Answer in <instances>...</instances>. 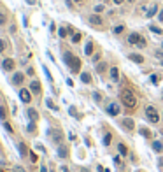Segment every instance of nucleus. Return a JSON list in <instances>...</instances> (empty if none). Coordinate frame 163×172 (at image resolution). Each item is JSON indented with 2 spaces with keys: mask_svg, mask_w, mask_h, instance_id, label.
<instances>
[{
  "mask_svg": "<svg viewBox=\"0 0 163 172\" xmlns=\"http://www.w3.org/2000/svg\"><path fill=\"white\" fill-rule=\"evenodd\" d=\"M63 62L69 65L72 74H79L81 72V60L75 56V55H72L70 51H65V53H63Z\"/></svg>",
  "mask_w": 163,
  "mask_h": 172,
  "instance_id": "obj_1",
  "label": "nucleus"
},
{
  "mask_svg": "<svg viewBox=\"0 0 163 172\" xmlns=\"http://www.w3.org/2000/svg\"><path fill=\"white\" fill-rule=\"evenodd\" d=\"M121 102H123L126 107H130V109H133V107L137 106V98L130 90H123V91H121Z\"/></svg>",
  "mask_w": 163,
  "mask_h": 172,
  "instance_id": "obj_2",
  "label": "nucleus"
},
{
  "mask_svg": "<svg viewBox=\"0 0 163 172\" xmlns=\"http://www.w3.org/2000/svg\"><path fill=\"white\" fill-rule=\"evenodd\" d=\"M145 118H147V121H149V123H158V121H160L158 111L154 109L153 106H147V107H145Z\"/></svg>",
  "mask_w": 163,
  "mask_h": 172,
  "instance_id": "obj_3",
  "label": "nucleus"
},
{
  "mask_svg": "<svg viewBox=\"0 0 163 172\" xmlns=\"http://www.w3.org/2000/svg\"><path fill=\"white\" fill-rule=\"evenodd\" d=\"M48 135L51 137V141L54 142V144H62V139H63V135H62V130H58V128H49L48 130Z\"/></svg>",
  "mask_w": 163,
  "mask_h": 172,
  "instance_id": "obj_4",
  "label": "nucleus"
},
{
  "mask_svg": "<svg viewBox=\"0 0 163 172\" xmlns=\"http://www.w3.org/2000/svg\"><path fill=\"white\" fill-rule=\"evenodd\" d=\"M88 23L91 25V27H95V28H100L102 25H104V19H102V16L100 14H89V18H88Z\"/></svg>",
  "mask_w": 163,
  "mask_h": 172,
  "instance_id": "obj_5",
  "label": "nucleus"
},
{
  "mask_svg": "<svg viewBox=\"0 0 163 172\" xmlns=\"http://www.w3.org/2000/svg\"><path fill=\"white\" fill-rule=\"evenodd\" d=\"M121 112V106H119L118 102H110L109 106H107V114L110 116H118Z\"/></svg>",
  "mask_w": 163,
  "mask_h": 172,
  "instance_id": "obj_6",
  "label": "nucleus"
},
{
  "mask_svg": "<svg viewBox=\"0 0 163 172\" xmlns=\"http://www.w3.org/2000/svg\"><path fill=\"white\" fill-rule=\"evenodd\" d=\"M30 90L32 93H33V95H40V93H42V86H40V81L39 79H32L30 81Z\"/></svg>",
  "mask_w": 163,
  "mask_h": 172,
  "instance_id": "obj_7",
  "label": "nucleus"
},
{
  "mask_svg": "<svg viewBox=\"0 0 163 172\" xmlns=\"http://www.w3.org/2000/svg\"><path fill=\"white\" fill-rule=\"evenodd\" d=\"M14 67H16V62H14L13 58H5L4 62H2V70H4V72L14 70Z\"/></svg>",
  "mask_w": 163,
  "mask_h": 172,
  "instance_id": "obj_8",
  "label": "nucleus"
},
{
  "mask_svg": "<svg viewBox=\"0 0 163 172\" xmlns=\"http://www.w3.org/2000/svg\"><path fill=\"white\" fill-rule=\"evenodd\" d=\"M121 127H123L125 130H128V132H133V128H135V121H133L132 118H123V119H121Z\"/></svg>",
  "mask_w": 163,
  "mask_h": 172,
  "instance_id": "obj_9",
  "label": "nucleus"
},
{
  "mask_svg": "<svg viewBox=\"0 0 163 172\" xmlns=\"http://www.w3.org/2000/svg\"><path fill=\"white\" fill-rule=\"evenodd\" d=\"M19 98H21V102H25V104H30L32 100V91L27 88H21L19 90Z\"/></svg>",
  "mask_w": 163,
  "mask_h": 172,
  "instance_id": "obj_10",
  "label": "nucleus"
},
{
  "mask_svg": "<svg viewBox=\"0 0 163 172\" xmlns=\"http://www.w3.org/2000/svg\"><path fill=\"white\" fill-rule=\"evenodd\" d=\"M23 81H25V74H23V72H14V74H13V79H11V83H13L14 86H19V84H23Z\"/></svg>",
  "mask_w": 163,
  "mask_h": 172,
  "instance_id": "obj_11",
  "label": "nucleus"
},
{
  "mask_svg": "<svg viewBox=\"0 0 163 172\" xmlns=\"http://www.w3.org/2000/svg\"><path fill=\"white\" fill-rule=\"evenodd\" d=\"M142 39L140 34H137V32H132L130 35H128V44H132V46H137L139 44V40Z\"/></svg>",
  "mask_w": 163,
  "mask_h": 172,
  "instance_id": "obj_12",
  "label": "nucleus"
},
{
  "mask_svg": "<svg viewBox=\"0 0 163 172\" xmlns=\"http://www.w3.org/2000/svg\"><path fill=\"white\" fill-rule=\"evenodd\" d=\"M27 116H28L30 121H33V123L39 119V112H37V109H33V107H28L27 109Z\"/></svg>",
  "mask_w": 163,
  "mask_h": 172,
  "instance_id": "obj_13",
  "label": "nucleus"
},
{
  "mask_svg": "<svg viewBox=\"0 0 163 172\" xmlns=\"http://www.w3.org/2000/svg\"><path fill=\"white\" fill-rule=\"evenodd\" d=\"M109 76H110V81H112V83H118L119 81V69L118 67H110Z\"/></svg>",
  "mask_w": 163,
  "mask_h": 172,
  "instance_id": "obj_14",
  "label": "nucleus"
},
{
  "mask_svg": "<svg viewBox=\"0 0 163 172\" xmlns=\"http://www.w3.org/2000/svg\"><path fill=\"white\" fill-rule=\"evenodd\" d=\"M153 151L154 153H163V141H160V139H156V141H153Z\"/></svg>",
  "mask_w": 163,
  "mask_h": 172,
  "instance_id": "obj_15",
  "label": "nucleus"
},
{
  "mask_svg": "<svg viewBox=\"0 0 163 172\" xmlns=\"http://www.w3.org/2000/svg\"><path fill=\"white\" fill-rule=\"evenodd\" d=\"M128 58H130L132 62H135V63H144V56L139 55V53H130V55H128Z\"/></svg>",
  "mask_w": 163,
  "mask_h": 172,
  "instance_id": "obj_16",
  "label": "nucleus"
},
{
  "mask_svg": "<svg viewBox=\"0 0 163 172\" xmlns=\"http://www.w3.org/2000/svg\"><path fill=\"white\" fill-rule=\"evenodd\" d=\"M58 156H60V158H67V156H69V149H67V146H63V144L58 146Z\"/></svg>",
  "mask_w": 163,
  "mask_h": 172,
  "instance_id": "obj_17",
  "label": "nucleus"
},
{
  "mask_svg": "<svg viewBox=\"0 0 163 172\" xmlns=\"http://www.w3.org/2000/svg\"><path fill=\"white\" fill-rule=\"evenodd\" d=\"M93 48H95L93 42H91V40H88L86 46H84V55H86V56H93Z\"/></svg>",
  "mask_w": 163,
  "mask_h": 172,
  "instance_id": "obj_18",
  "label": "nucleus"
},
{
  "mask_svg": "<svg viewBox=\"0 0 163 172\" xmlns=\"http://www.w3.org/2000/svg\"><path fill=\"white\" fill-rule=\"evenodd\" d=\"M95 70H97L98 74H104V72L107 70V63H105V62H98L97 67H95Z\"/></svg>",
  "mask_w": 163,
  "mask_h": 172,
  "instance_id": "obj_19",
  "label": "nucleus"
},
{
  "mask_svg": "<svg viewBox=\"0 0 163 172\" xmlns=\"http://www.w3.org/2000/svg\"><path fill=\"white\" fill-rule=\"evenodd\" d=\"M81 81H83L84 84H89L91 83V74H89V72H81Z\"/></svg>",
  "mask_w": 163,
  "mask_h": 172,
  "instance_id": "obj_20",
  "label": "nucleus"
},
{
  "mask_svg": "<svg viewBox=\"0 0 163 172\" xmlns=\"http://www.w3.org/2000/svg\"><path fill=\"white\" fill-rule=\"evenodd\" d=\"M139 132H140V135H142V137H145V139H149V137H153V132H151L149 128H145V127L139 128Z\"/></svg>",
  "mask_w": 163,
  "mask_h": 172,
  "instance_id": "obj_21",
  "label": "nucleus"
},
{
  "mask_svg": "<svg viewBox=\"0 0 163 172\" xmlns=\"http://www.w3.org/2000/svg\"><path fill=\"white\" fill-rule=\"evenodd\" d=\"M81 37H83V34H81V32H72V42H74V44H77V42H81Z\"/></svg>",
  "mask_w": 163,
  "mask_h": 172,
  "instance_id": "obj_22",
  "label": "nucleus"
},
{
  "mask_svg": "<svg viewBox=\"0 0 163 172\" xmlns=\"http://www.w3.org/2000/svg\"><path fill=\"white\" fill-rule=\"evenodd\" d=\"M156 13H158V5L153 4V5H151V9L147 11V14H145V16H147V18H153V16H154Z\"/></svg>",
  "mask_w": 163,
  "mask_h": 172,
  "instance_id": "obj_23",
  "label": "nucleus"
},
{
  "mask_svg": "<svg viewBox=\"0 0 163 172\" xmlns=\"http://www.w3.org/2000/svg\"><path fill=\"white\" fill-rule=\"evenodd\" d=\"M18 151H19V154H21V156H27V146H25V142H19L18 144Z\"/></svg>",
  "mask_w": 163,
  "mask_h": 172,
  "instance_id": "obj_24",
  "label": "nucleus"
},
{
  "mask_svg": "<svg viewBox=\"0 0 163 172\" xmlns=\"http://www.w3.org/2000/svg\"><path fill=\"white\" fill-rule=\"evenodd\" d=\"M46 106H48V107H49V109H51V111H54V112H56V111H58V106H56V104H54L53 100H51V98H46Z\"/></svg>",
  "mask_w": 163,
  "mask_h": 172,
  "instance_id": "obj_25",
  "label": "nucleus"
},
{
  "mask_svg": "<svg viewBox=\"0 0 163 172\" xmlns=\"http://www.w3.org/2000/svg\"><path fill=\"white\" fill-rule=\"evenodd\" d=\"M160 81H161V76H160V74H153V76H151V83H153L154 86H158Z\"/></svg>",
  "mask_w": 163,
  "mask_h": 172,
  "instance_id": "obj_26",
  "label": "nucleus"
},
{
  "mask_svg": "<svg viewBox=\"0 0 163 172\" xmlns=\"http://www.w3.org/2000/svg\"><path fill=\"white\" fill-rule=\"evenodd\" d=\"M67 32H69V30H67L65 27H60V28H58V35H60V39H65V37L69 35Z\"/></svg>",
  "mask_w": 163,
  "mask_h": 172,
  "instance_id": "obj_27",
  "label": "nucleus"
},
{
  "mask_svg": "<svg viewBox=\"0 0 163 172\" xmlns=\"http://www.w3.org/2000/svg\"><path fill=\"white\" fill-rule=\"evenodd\" d=\"M5 23H7V14L4 11H0V27H4Z\"/></svg>",
  "mask_w": 163,
  "mask_h": 172,
  "instance_id": "obj_28",
  "label": "nucleus"
},
{
  "mask_svg": "<svg viewBox=\"0 0 163 172\" xmlns=\"http://www.w3.org/2000/svg\"><path fill=\"white\" fill-rule=\"evenodd\" d=\"M5 118H7V109H5L4 106H0V119L5 121Z\"/></svg>",
  "mask_w": 163,
  "mask_h": 172,
  "instance_id": "obj_29",
  "label": "nucleus"
},
{
  "mask_svg": "<svg viewBox=\"0 0 163 172\" xmlns=\"http://www.w3.org/2000/svg\"><path fill=\"white\" fill-rule=\"evenodd\" d=\"M123 30H125V25H116V27L112 28V32H114L116 35H119V34H121Z\"/></svg>",
  "mask_w": 163,
  "mask_h": 172,
  "instance_id": "obj_30",
  "label": "nucleus"
},
{
  "mask_svg": "<svg viewBox=\"0 0 163 172\" xmlns=\"http://www.w3.org/2000/svg\"><path fill=\"white\" fill-rule=\"evenodd\" d=\"M118 149H119V153L123 154V156H125V154H128V149H126V146H125L123 142H121V144H118Z\"/></svg>",
  "mask_w": 163,
  "mask_h": 172,
  "instance_id": "obj_31",
  "label": "nucleus"
},
{
  "mask_svg": "<svg viewBox=\"0 0 163 172\" xmlns=\"http://www.w3.org/2000/svg\"><path fill=\"white\" fill-rule=\"evenodd\" d=\"M110 139H112V135H110V133H105V135H104V139H102L104 146H109L110 144Z\"/></svg>",
  "mask_w": 163,
  "mask_h": 172,
  "instance_id": "obj_32",
  "label": "nucleus"
},
{
  "mask_svg": "<svg viewBox=\"0 0 163 172\" xmlns=\"http://www.w3.org/2000/svg\"><path fill=\"white\" fill-rule=\"evenodd\" d=\"M93 11H95L97 14H100L102 11H105V4H98V5H95V9H93Z\"/></svg>",
  "mask_w": 163,
  "mask_h": 172,
  "instance_id": "obj_33",
  "label": "nucleus"
},
{
  "mask_svg": "<svg viewBox=\"0 0 163 172\" xmlns=\"http://www.w3.org/2000/svg\"><path fill=\"white\" fill-rule=\"evenodd\" d=\"M149 30L153 32V34H158V35H161V34H163V30H161V28L154 27V25H151V27H149Z\"/></svg>",
  "mask_w": 163,
  "mask_h": 172,
  "instance_id": "obj_34",
  "label": "nucleus"
},
{
  "mask_svg": "<svg viewBox=\"0 0 163 172\" xmlns=\"http://www.w3.org/2000/svg\"><path fill=\"white\" fill-rule=\"evenodd\" d=\"M5 48H7V44H5V40L2 39V37H0V53H4Z\"/></svg>",
  "mask_w": 163,
  "mask_h": 172,
  "instance_id": "obj_35",
  "label": "nucleus"
},
{
  "mask_svg": "<svg viewBox=\"0 0 163 172\" xmlns=\"http://www.w3.org/2000/svg\"><path fill=\"white\" fill-rule=\"evenodd\" d=\"M145 46H147V42H145V39H144V37H142V39L139 40V44H137V48H140V49H144Z\"/></svg>",
  "mask_w": 163,
  "mask_h": 172,
  "instance_id": "obj_36",
  "label": "nucleus"
},
{
  "mask_svg": "<svg viewBox=\"0 0 163 172\" xmlns=\"http://www.w3.org/2000/svg\"><path fill=\"white\" fill-rule=\"evenodd\" d=\"M44 74L48 76V79H49V83H53V76H51V72H49V69H48V67H44Z\"/></svg>",
  "mask_w": 163,
  "mask_h": 172,
  "instance_id": "obj_37",
  "label": "nucleus"
},
{
  "mask_svg": "<svg viewBox=\"0 0 163 172\" xmlns=\"http://www.w3.org/2000/svg\"><path fill=\"white\" fill-rule=\"evenodd\" d=\"M28 132L35 133V123H33V121H30V125H28Z\"/></svg>",
  "mask_w": 163,
  "mask_h": 172,
  "instance_id": "obj_38",
  "label": "nucleus"
},
{
  "mask_svg": "<svg viewBox=\"0 0 163 172\" xmlns=\"http://www.w3.org/2000/svg\"><path fill=\"white\" fill-rule=\"evenodd\" d=\"M91 60H93V63H98V60H100V53H95L91 56Z\"/></svg>",
  "mask_w": 163,
  "mask_h": 172,
  "instance_id": "obj_39",
  "label": "nucleus"
},
{
  "mask_svg": "<svg viewBox=\"0 0 163 172\" xmlns=\"http://www.w3.org/2000/svg\"><path fill=\"white\" fill-rule=\"evenodd\" d=\"M4 128H5V130H7L9 133H13V127H11V125L7 123V121H4Z\"/></svg>",
  "mask_w": 163,
  "mask_h": 172,
  "instance_id": "obj_40",
  "label": "nucleus"
},
{
  "mask_svg": "<svg viewBox=\"0 0 163 172\" xmlns=\"http://www.w3.org/2000/svg\"><path fill=\"white\" fill-rule=\"evenodd\" d=\"M112 160H114V163H116V165H123V162H121V156H118V154H116V156H114Z\"/></svg>",
  "mask_w": 163,
  "mask_h": 172,
  "instance_id": "obj_41",
  "label": "nucleus"
},
{
  "mask_svg": "<svg viewBox=\"0 0 163 172\" xmlns=\"http://www.w3.org/2000/svg\"><path fill=\"white\" fill-rule=\"evenodd\" d=\"M93 98H95L97 102H102V95H100L98 91H95V93H93Z\"/></svg>",
  "mask_w": 163,
  "mask_h": 172,
  "instance_id": "obj_42",
  "label": "nucleus"
},
{
  "mask_svg": "<svg viewBox=\"0 0 163 172\" xmlns=\"http://www.w3.org/2000/svg\"><path fill=\"white\" fill-rule=\"evenodd\" d=\"M65 4L69 9H74V0H65Z\"/></svg>",
  "mask_w": 163,
  "mask_h": 172,
  "instance_id": "obj_43",
  "label": "nucleus"
},
{
  "mask_svg": "<svg viewBox=\"0 0 163 172\" xmlns=\"http://www.w3.org/2000/svg\"><path fill=\"white\" fill-rule=\"evenodd\" d=\"M30 162H32V163H35V162H37V154L33 153V151L30 153Z\"/></svg>",
  "mask_w": 163,
  "mask_h": 172,
  "instance_id": "obj_44",
  "label": "nucleus"
},
{
  "mask_svg": "<svg viewBox=\"0 0 163 172\" xmlns=\"http://www.w3.org/2000/svg\"><path fill=\"white\" fill-rule=\"evenodd\" d=\"M69 112H70V116H77V111H75V107H69Z\"/></svg>",
  "mask_w": 163,
  "mask_h": 172,
  "instance_id": "obj_45",
  "label": "nucleus"
},
{
  "mask_svg": "<svg viewBox=\"0 0 163 172\" xmlns=\"http://www.w3.org/2000/svg\"><path fill=\"white\" fill-rule=\"evenodd\" d=\"M27 74H28V76H35V70H33V67H28V69H27Z\"/></svg>",
  "mask_w": 163,
  "mask_h": 172,
  "instance_id": "obj_46",
  "label": "nucleus"
},
{
  "mask_svg": "<svg viewBox=\"0 0 163 172\" xmlns=\"http://www.w3.org/2000/svg\"><path fill=\"white\" fill-rule=\"evenodd\" d=\"M158 19H160V21L163 23V9H161V11H160V13H158Z\"/></svg>",
  "mask_w": 163,
  "mask_h": 172,
  "instance_id": "obj_47",
  "label": "nucleus"
},
{
  "mask_svg": "<svg viewBox=\"0 0 163 172\" xmlns=\"http://www.w3.org/2000/svg\"><path fill=\"white\" fill-rule=\"evenodd\" d=\"M158 167L161 169V172H163V158H160V160H158Z\"/></svg>",
  "mask_w": 163,
  "mask_h": 172,
  "instance_id": "obj_48",
  "label": "nucleus"
},
{
  "mask_svg": "<svg viewBox=\"0 0 163 172\" xmlns=\"http://www.w3.org/2000/svg\"><path fill=\"white\" fill-rule=\"evenodd\" d=\"M25 2H27V4H30V5H35L37 4V0H25Z\"/></svg>",
  "mask_w": 163,
  "mask_h": 172,
  "instance_id": "obj_49",
  "label": "nucleus"
},
{
  "mask_svg": "<svg viewBox=\"0 0 163 172\" xmlns=\"http://www.w3.org/2000/svg\"><path fill=\"white\" fill-rule=\"evenodd\" d=\"M112 2H114L116 5H121V4H123V2H125V0H112Z\"/></svg>",
  "mask_w": 163,
  "mask_h": 172,
  "instance_id": "obj_50",
  "label": "nucleus"
},
{
  "mask_svg": "<svg viewBox=\"0 0 163 172\" xmlns=\"http://www.w3.org/2000/svg\"><path fill=\"white\" fill-rule=\"evenodd\" d=\"M156 58H163V53H161V51H156Z\"/></svg>",
  "mask_w": 163,
  "mask_h": 172,
  "instance_id": "obj_51",
  "label": "nucleus"
},
{
  "mask_svg": "<svg viewBox=\"0 0 163 172\" xmlns=\"http://www.w3.org/2000/svg\"><path fill=\"white\" fill-rule=\"evenodd\" d=\"M14 172H25L21 167H14Z\"/></svg>",
  "mask_w": 163,
  "mask_h": 172,
  "instance_id": "obj_52",
  "label": "nucleus"
},
{
  "mask_svg": "<svg viewBox=\"0 0 163 172\" xmlns=\"http://www.w3.org/2000/svg\"><path fill=\"white\" fill-rule=\"evenodd\" d=\"M40 172H48V169H46V165H42V167H40Z\"/></svg>",
  "mask_w": 163,
  "mask_h": 172,
  "instance_id": "obj_53",
  "label": "nucleus"
},
{
  "mask_svg": "<svg viewBox=\"0 0 163 172\" xmlns=\"http://www.w3.org/2000/svg\"><path fill=\"white\" fill-rule=\"evenodd\" d=\"M62 172H69V169H67L65 165H63V167H62Z\"/></svg>",
  "mask_w": 163,
  "mask_h": 172,
  "instance_id": "obj_54",
  "label": "nucleus"
},
{
  "mask_svg": "<svg viewBox=\"0 0 163 172\" xmlns=\"http://www.w3.org/2000/svg\"><path fill=\"white\" fill-rule=\"evenodd\" d=\"M74 2H84V0H74Z\"/></svg>",
  "mask_w": 163,
  "mask_h": 172,
  "instance_id": "obj_55",
  "label": "nucleus"
},
{
  "mask_svg": "<svg viewBox=\"0 0 163 172\" xmlns=\"http://www.w3.org/2000/svg\"><path fill=\"white\" fill-rule=\"evenodd\" d=\"M128 2H130V4H132V2H135V0H128Z\"/></svg>",
  "mask_w": 163,
  "mask_h": 172,
  "instance_id": "obj_56",
  "label": "nucleus"
},
{
  "mask_svg": "<svg viewBox=\"0 0 163 172\" xmlns=\"http://www.w3.org/2000/svg\"><path fill=\"white\" fill-rule=\"evenodd\" d=\"M161 135H163V128H161Z\"/></svg>",
  "mask_w": 163,
  "mask_h": 172,
  "instance_id": "obj_57",
  "label": "nucleus"
},
{
  "mask_svg": "<svg viewBox=\"0 0 163 172\" xmlns=\"http://www.w3.org/2000/svg\"><path fill=\"white\" fill-rule=\"evenodd\" d=\"M137 172H142V170H137Z\"/></svg>",
  "mask_w": 163,
  "mask_h": 172,
  "instance_id": "obj_58",
  "label": "nucleus"
},
{
  "mask_svg": "<svg viewBox=\"0 0 163 172\" xmlns=\"http://www.w3.org/2000/svg\"><path fill=\"white\" fill-rule=\"evenodd\" d=\"M161 65H163V62H161Z\"/></svg>",
  "mask_w": 163,
  "mask_h": 172,
  "instance_id": "obj_59",
  "label": "nucleus"
}]
</instances>
